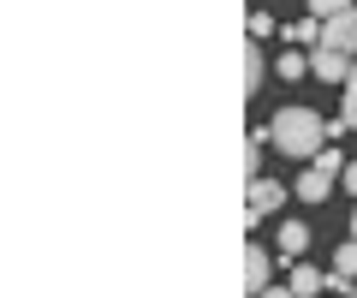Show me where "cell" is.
<instances>
[{"label": "cell", "instance_id": "4", "mask_svg": "<svg viewBox=\"0 0 357 298\" xmlns=\"http://www.w3.org/2000/svg\"><path fill=\"white\" fill-rule=\"evenodd\" d=\"M280 203H286V185H274V179H262V173H256V179H250V227H262Z\"/></svg>", "mask_w": 357, "mask_h": 298}, {"label": "cell", "instance_id": "12", "mask_svg": "<svg viewBox=\"0 0 357 298\" xmlns=\"http://www.w3.org/2000/svg\"><path fill=\"white\" fill-rule=\"evenodd\" d=\"M340 96H345V126H357V66H351V78L340 84Z\"/></svg>", "mask_w": 357, "mask_h": 298}, {"label": "cell", "instance_id": "8", "mask_svg": "<svg viewBox=\"0 0 357 298\" xmlns=\"http://www.w3.org/2000/svg\"><path fill=\"white\" fill-rule=\"evenodd\" d=\"M333 274H321V269H310V262H298L292 269V281H286V292H298V298H310V292H321Z\"/></svg>", "mask_w": 357, "mask_h": 298}, {"label": "cell", "instance_id": "10", "mask_svg": "<svg viewBox=\"0 0 357 298\" xmlns=\"http://www.w3.org/2000/svg\"><path fill=\"white\" fill-rule=\"evenodd\" d=\"M262 78H268V66H262V42H250V48H244V96L262 90Z\"/></svg>", "mask_w": 357, "mask_h": 298}, {"label": "cell", "instance_id": "11", "mask_svg": "<svg viewBox=\"0 0 357 298\" xmlns=\"http://www.w3.org/2000/svg\"><path fill=\"white\" fill-rule=\"evenodd\" d=\"M304 72H310V54H280V78H304Z\"/></svg>", "mask_w": 357, "mask_h": 298}, {"label": "cell", "instance_id": "3", "mask_svg": "<svg viewBox=\"0 0 357 298\" xmlns=\"http://www.w3.org/2000/svg\"><path fill=\"white\" fill-rule=\"evenodd\" d=\"M321 42H328V48H340V54H357V6L321 18Z\"/></svg>", "mask_w": 357, "mask_h": 298}, {"label": "cell", "instance_id": "1", "mask_svg": "<svg viewBox=\"0 0 357 298\" xmlns=\"http://www.w3.org/2000/svg\"><path fill=\"white\" fill-rule=\"evenodd\" d=\"M268 143H274L280 156H292V161H316L321 143H328V126H321L316 107H280L274 126H268Z\"/></svg>", "mask_w": 357, "mask_h": 298}, {"label": "cell", "instance_id": "2", "mask_svg": "<svg viewBox=\"0 0 357 298\" xmlns=\"http://www.w3.org/2000/svg\"><path fill=\"white\" fill-rule=\"evenodd\" d=\"M310 72H316L321 84H345V78H351V54H340V48H328V42H316V48H310Z\"/></svg>", "mask_w": 357, "mask_h": 298}, {"label": "cell", "instance_id": "6", "mask_svg": "<svg viewBox=\"0 0 357 298\" xmlns=\"http://www.w3.org/2000/svg\"><path fill=\"white\" fill-rule=\"evenodd\" d=\"M333 292H345V286H357V239H345L340 245V257H333Z\"/></svg>", "mask_w": 357, "mask_h": 298}, {"label": "cell", "instance_id": "15", "mask_svg": "<svg viewBox=\"0 0 357 298\" xmlns=\"http://www.w3.org/2000/svg\"><path fill=\"white\" fill-rule=\"evenodd\" d=\"M351 0H310V18H333V13H345Z\"/></svg>", "mask_w": 357, "mask_h": 298}, {"label": "cell", "instance_id": "13", "mask_svg": "<svg viewBox=\"0 0 357 298\" xmlns=\"http://www.w3.org/2000/svg\"><path fill=\"white\" fill-rule=\"evenodd\" d=\"M286 42H321V18H304V24L286 30Z\"/></svg>", "mask_w": 357, "mask_h": 298}, {"label": "cell", "instance_id": "17", "mask_svg": "<svg viewBox=\"0 0 357 298\" xmlns=\"http://www.w3.org/2000/svg\"><path fill=\"white\" fill-rule=\"evenodd\" d=\"M351 239H357V209H351Z\"/></svg>", "mask_w": 357, "mask_h": 298}, {"label": "cell", "instance_id": "5", "mask_svg": "<svg viewBox=\"0 0 357 298\" xmlns=\"http://www.w3.org/2000/svg\"><path fill=\"white\" fill-rule=\"evenodd\" d=\"M268 274H274V262H268L262 245L244 251V292H268Z\"/></svg>", "mask_w": 357, "mask_h": 298}, {"label": "cell", "instance_id": "7", "mask_svg": "<svg viewBox=\"0 0 357 298\" xmlns=\"http://www.w3.org/2000/svg\"><path fill=\"white\" fill-rule=\"evenodd\" d=\"M274 245H280V257H304V251H310V227H304V221H286V227H280V239H274Z\"/></svg>", "mask_w": 357, "mask_h": 298}, {"label": "cell", "instance_id": "16", "mask_svg": "<svg viewBox=\"0 0 357 298\" xmlns=\"http://www.w3.org/2000/svg\"><path fill=\"white\" fill-rule=\"evenodd\" d=\"M340 179H345V191L357 197V161H345V173H340Z\"/></svg>", "mask_w": 357, "mask_h": 298}, {"label": "cell", "instance_id": "9", "mask_svg": "<svg viewBox=\"0 0 357 298\" xmlns=\"http://www.w3.org/2000/svg\"><path fill=\"white\" fill-rule=\"evenodd\" d=\"M292 191H298V197H304V203H328V191H333V179H328V173H321V167H310V173H304V179H298V185H292Z\"/></svg>", "mask_w": 357, "mask_h": 298}, {"label": "cell", "instance_id": "14", "mask_svg": "<svg viewBox=\"0 0 357 298\" xmlns=\"http://www.w3.org/2000/svg\"><path fill=\"white\" fill-rule=\"evenodd\" d=\"M268 36H274V18H268V13H250V42H268Z\"/></svg>", "mask_w": 357, "mask_h": 298}]
</instances>
